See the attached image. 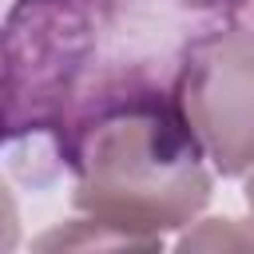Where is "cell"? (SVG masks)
<instances>
[{
  "label": "cell",
  "instance_id": "cell-1",
  "mask_svg": "<svg viewBox=\"0 0 254 254\" xmlns=\"http://www.w3.org/2000/svg\"><path fill=\"white\" fill-rule=\"evenodd\" d=\"M179 91V111L222 171L254 163V32H210L190 52Z\"/></svg>",
  "mask_w": 254,
  "mask_h": 254
}]
</instances>
